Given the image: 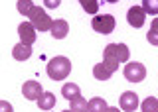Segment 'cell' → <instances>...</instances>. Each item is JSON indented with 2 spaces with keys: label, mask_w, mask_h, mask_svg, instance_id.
I'll return each instance as SVG.
<instances>
[{
  "label": "cell",
  "mask_w": 158,
  "mask_h": 112,
  "mask_svg": "<svg viewBox=\"0 0 158 112\" xmlns=\"http://www.w3.org/2000/svg\"><path fill=\"white\" fill-rule=\"evenodd\" d=\"M69 73H71V61L63 55L53 57V59L48 63V77L53 79V81H63Z\"/></svg>",
  "instance_id": "1"
},
{
  "label": "cell",
  "mask_w": 158,
  "mask_h": 112,
  "mask_svg": "<svg viewBox=\"0 0 158 112\" xmlns=\"http://www.w3.org/2000/svg\"><path fill=\"white\" fill-rule=\"evenodd\" d=\"M30 22H32V26L36 28L38 32H48V30H52V26H53V20L48 16V12L40 6H34L32 14H30Z\"/></svg>",
  "instance_id": "2"
},
{
  "label": "cell",
  "mask_w": 158,
  "mask_h": 112,
  "mask_svg": "<svg viewBox=\"0 0 158 112\" xmlns=\"http://www.w3.org/2000/svg\"><path fill=\"white\" fill-rule=\"evenodd\" d=\"M123 75H125V79L131 81V83H140V81H144V77H146V67L142 65V63L131 61V63H127Z\"/></svg>",
  "instance_id": "3"
},
{
  "label": "cell",
  "mask_w": 158,
  "mask_h": 112,
  "mask_svg": "<svg viewBox=\"0 0 158 112\" xmlns=\"http://www.w3.org/2000/svg\"><path fill=\"white\" fill-rule=\"evenodd\" d=\"M103 57H111V59H117L118 63H123V61H128L131 51H128V47L125 43H111V45L105 47Z\"/></svg>",
  "instance_id": "4"
},
{
  "label": "cell",
  "mask_w": 158,
  "mask_h": 112,
  "mask_svg": "<svg viewBox=\"0 0 158 112\" xmlns=\"http://www.w3.org/2000/svg\"><path fill=\"white\" fill-rule=\"evenodd\" d=\"M93 30L99 32V33H111L115 30V18L111 14H101V16H95L91 22Z\"/></svg>",
  "instance_id": "5"
},
{
  "label": "cell",
  "mask_w": 158,
  "mask_h": 112,
  "mask_svg": "<svg viewBox=\"0 0 158 112\" xmlns=\"http://www.w3.org/2000/svg\"><path fill=\"white\" fill-rule=\"evenodd\" d=\"M127 20L132 28H142V24L146 20V12L142 6H131L127 12Z\"/></svg>",
  "instance_id": "6"
},
{
  "label": "cell",
  "mask_w": 158,
  "mask_h": 112,
  "mask_svg": "<svg viewBox=\"0 0 158 112\" xmlns=\"http://www.w3.org/2000/svg\"><path fill=\"white\" fill-rule=\"evenodd\" d=\"M22 95L26 96L28 100H38L40 96L44 95V89L38 81H26L24 87H22Z\"/></svg>",
  "instance_id": "7"
},
{
  "label": "cell",
  "mask_w": 158,
  "mask_h": 112,
  "mask_svg": "<svg viewBox=\"0 0 158 112\" xmlns=\"http://www.w3.org/2000/svg\"><path fill=\"white\" fill-rule=\"evenodd\" d=\"M18 33H20V40H22V43L32 45V43L36 41V28L32 26V22H22L18 26Z\"/></svg>",
  "instance_id": "8"
},
{
  "label": "cell",
  "mask_w": 158,
  "mask_h": 112,
  "mask_svg": "<svg viewBox=\"0 0 158 112\" xmlns=\"http://www.w3.org/2000/svg\"><path fill=\"white\" fill-rule=\"evenodd\" d=\"M118 104H121V108L125 110V112H135L136 108H138V96L135 95V92H123L121 95V98H118Z\"/></svg>",
  "instance_id": "9"
},
{
  "label": "cell",
  "mask_w": 158,
  "mask_h": 112,
  "mask_svg": "<svg viewBox=\"0 0 158 112\" xmlns=\"http://www.w3.org/2000/svg\"><path fill=\"white\" fill-rule=\"evenodd\" d=\"M49 32H52V36L56 37V40H63L69 32V24L65 20H53V26H52Z\"/></svg>",
  "instance_id": "10"
},
{
  "label": "cell",
  "mask_w": 158,
  "mask_h": 112,
  "mask_svg": "<svg viewBox=\"0 0 158 112\" xmlns=\"http://www.w3.org/2000/svg\"><path fill=\"white\" fill-rule=\"evenodd\" d=\"M12 55L16 61H26L32 55V45H28V43H16V47L12 49Z\"/></svg>",
  "instance_id": "11"
},
{
  "label": "cell",
  "mask_w": 158,
  "mask_h": 112,
  "mask_svg": "<svg viewBox=\"0 0 158 112\" xmlns=\"http://www.w3.org/2000/svg\"><path fill=\"white\" fill-rule=\"evenodd\" d=\"M61 95H63V98H67L71 102V100H75L77 96H81V91H79V87L75 83H65L63 89H61Z\"/></svg>",
  "instance_id": "12"
},
{
  "label": "cell",
  "mask_w": 158,
  "mask_h": 112,
  "mask_svg": "<svg viewBox=\"0 0 158 112\" xmlns=\"http://www.w3.org/2000/svg\"><path fill=\"white\" fill-rule=\"evenodd\" d=\"M93 75H95V79H99V81H109L113 77V71L109 69L105 63H97V65L93 67Z\"/></svg>",
  "instance_id": "13"
},
{
  "label": "cell",
  "mask_w": 158,
  "mask_h": 112,
  "mask_svg": "<svg viewBox=\"0 0 158 112\" xmlns=\"http://www.w3.org/2000/svg\"><path fill=\"white\" fill-rule=\"evenodd\" d=\"M36 102H38V106L42 110H52L53 104H56V96H53V92H44Z\"/></svg>",
  "instance_id": "14"
},
{
  "label": "cell",
  "mask_w": 158,
  "mask_h": 112,
  "mask_svg": "<svg viewBox=\"0 0 158 112\" xmlns=\"http://www.w3.org/2000/svg\"><path fill=\"white\" fill-rule=\"evenodd\" d=\"M109 108L105 98H101V96H93L91 100H89V112H105Z\"/></svg>",
  "instance_id": "15"
},
{
  "label": "cell",
  "mask_w": 158,
  "mask_h": 112,
  "mask_svg": "<svg viewBox=\"0 0 158 112\" xmlns=\"http://www.w3.org/2000/svg\"><path fill=\"white\" fill-rule=\"evenodd\" d=\"M69 110H73V112H89V100H85L83 96H77L75 100H71Z\"/></svg>",
  "instance_id": "16"
},
{
  "label": "cell",
  "mask_w": 158,
  "mask_h": 112,
  "mask_svg": "<svg viewBox=\"0 0 158 112\" xmlns=\"http://www.w3.org/2000/svg\"><path fill=\"white\" fill-rule=\"evenodd\" d=\"M142 112H158V98L148 96L142 100Z\"/></svg>",
  "instance_id": "17"
},
{
  "label": "cell",
  "mask_w": 158,
  "mask_h": 112,
  "mask_svg": "<svg viewBox=\"0 0 158 112\" xmlns=\"http://www.w3.org/2000/svg\"><path fill=\"white\" fill-rule=\"evenodd\" d=\"M146 40L150 41L152 45H158V18H154V22H152V28L146 33Z\"/></svg>",
  "instance_id": "18"
},
{
  "label": "cell",
  "mask_w": 158,
  "mask_h": 112,
  "mask_svg": "<svg viewBox=\"0 0 158 112\" xmlns=\"http://www.w3.org/2000/svg\"><path fill=\"white\" fill-rule=\"evenodd\" d=\"M79 4L83 6V10H85L87 14H97V10H99V2L97 0H79Z\"/></svg>",
  "instance_id": "19"
},
{
  "label": "cell",
  "mask_w": 158,
  "mask_h": 112,
  "mask_svg": "<svg viewBox=\"0 0 158 112\" xmlns=\"http://www.w3.org/2000/svg\"><path fill=\"white\" fill-rule=\"evenodd\" d=\"M34 10V4H32V0H18V12L20 14H24V16H30Z\"/></svg>",
  "instance_id": "20"
},
{
  "label": "cell",
  "mask_w": 158,
  "mask_h": 112,
  "mask_svg": "<svg viewBox=\"0 0 158 112\" xmlns=\"http://www.w3.org/2000/svg\"><path fill=\"white\" fill-rule=\"evenodd\" d=\"M142 8H144L146 14L156 16L158 14V0H142Z\"/></svg>",
  "instance_id": "21"
},
{
  "label": "cell",
  "mask_w": 158,
  "mask_h": 112,
  "mask_svg": "<svg viewBox=\"0 0 158 112\" xmlns=\"http://www.w3.org/2000/svg\"><path fill=\"white\" fill-rule=\"evenodd\" d=\"M44 4L48 6V10H56L59 4H61V0H44Z\"/></svg>",
  "instance_id": "22"
},
{
  "label": "cell",
  "mask_w": 158,
  "mask_h": 112,
  "mask_svg": "<svg viewBox=\"0 0 158 112\" xmlns=\"http://www.w3.org/2000/svg\"><path fill=\"white\" fill-rule=\"evenodd\" d=\"M0 112H12V106L6 100H0Z\"/></svg>",
  "instance_id": "23"
},
{
  "label": "cell",
  "mask_w": 158,
  "mask_h": 112,
  "mask_svg": "<svg viewBox=\"0 0 158 112\" xmlns=\"http://www.w3.org/2000/svg\"><path fill=\"white\" fill-rule=\"evenodd\" d=\"M105 112H121V110H118V108H107Z\"/></svg>",
  "instance_id": "24"
},
{
  "label": "cell",
  "mask_w": 158,
  "mask_h": 112,
  "mask_svg": "<svg viewBox=\"0 0 158 112\" xmlns=\"http://www.w3.org/2000/svg\"><path fill=\"white\" fill-rule=\"evenodd\" d=\"M107 2H111V4H117V2H118V0H107Z\"/></svg>",
  "instance_id": "25"
},
{
  "label": "cell",
  "mask_w": 158,
  "mask_h": 112,
  "mask_svg": "<svg viewBox=\"0 0 158 112\" xmlns=\"http://www.w3.org/2000/svg\"><path fill=\"white\" fill-rule=\"evenodd\" d=\"M63 112H73V110H63Z\"/></svg>",
  "instance_id": "26"
}]
</instances>
